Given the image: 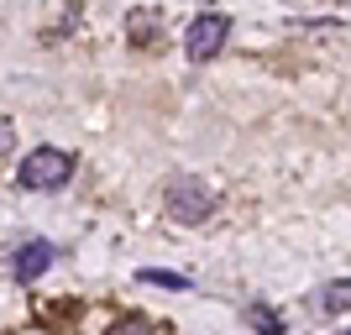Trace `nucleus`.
<instances>
[{"label":"nucleus","mask_w":351,"mask_h":335,"mask_svg":"<svg viewBox=\"0 0 351 335\" xmlns=\"http://www.w3.org/2000/svg\"><path fill=\"white\" fill-rule=\"evenodd\" d=\"M69 173H73V158L63 152V147H32L27 158H21V189H63L69 184Z\"/></svg>","instance_id":"nucleus-1"},{"label":"nucleus","mask_w":351,"mask_h":335,"mask_svg":"<svg viewBox=\"0 0 351 335\" xmlns=\"http://www.w3.org/2000/svg\"><path fill=\"white\" fill-rule=\"evenodd\" d=\"M226 42H231V16H220V11L194 16L189 32H184V53H189L194 63H210Z\"/></svg>","instance_id":"nucleus-2"},{"label":"nucleus","mask_w":351,"mask_h":335,"mask_svg":"<svg viewBox=\"0 0 351 335\" xmlns=\"http://www.w3.org/2000/svg\"><path fill=\"white\" fill-rule=\"evenodd\" d=\"M210 204H215V194H210L199 178H173V184H168V215L184 220V225L205 220V215H210Z\"/></svg>","instance_id":"nucleus-3"},{"label":"nucleus","mask_w":351,"mask_h":335,"mask_svg":"<svg viewBox=\"0 0 351 335\" xmlns=\"http://www.w3.org/2000/svg\"><path fill=\"white\" fill-rule=\"evenodd\" d=\"M53 241H27V247H16V262H11V273H16V283H37V277L53 267Z\"/></svg>","instance_id":"nucleus-4"},{"label":"nucleus","mask_w":351,"mask_h":335,"mask_svg":"<svg viewBox=\"0 0 351 335\" xmlns=\"http://www.w3.org/2000/svg\"><path fill=\"white\" fill-rule=\"evenodd\" d=\"M315 309H320V314H346V309H351V277L325 283V288L315 293Z\"/></svg>","instance_id":"nucleus-5"},{"label":"nucleus","mask_w":351,"mask_h":335,"mask_svg":"<svg viewBox=\"0 0 351 335\" xmlns=\"http://www.w3.org/2000/svg\"><path fill=\"white\" fill-rule=\"evenodd\" d=\"M247 325H252L257 335H283V330H289V325H283V314H273V309H263V304L247 309Z\"/></svg>","instance_id":"nucleus-6"},{"label":"nucleus","mask_w":351,"mask_h":335,"mask_svg":"<svg viewBox=\"0 0 351 335\" xmlns=\"http://www.w3.org/2000/svg\"><path fill=\"white\" fill-rule=\"evenodd\" d=\"M142 283H158V288H189V277H178V273H162V267H142Z\"/></svg>","instance_id":"nucleus-7"},{"label":"nucleus","mask_w":351,"mask_h":335,"mask_svg":"<svg viewBox=\"0 0 351 335\" xmlns=\"http://www.w3.org/2000/svg\"><path fill=\"white\" fill-rule=\"evenodd\" d=\"M105 335H152V320H142V314H126V320H116Z\"/></svg>","instance_id":"nucleus-8"},{"label":"nucleus","mask_w":351,"mask_h":335,"mask_svg":"<svg viewBox=\"0 0 351 335\" xmlns=\"http://www.w3.org/2000/svg\"><path fill=\"white\" fill-rule=\"evenodd\" d=\"M11 147V121H0V152Z\"/></svg>","instance_id":"nucleus-9"},{"label":"nucleus","mask_w":351,"mask_h":335,"mask_svg":"<svg viewBox=\"0 0 351 335\" xmlns=\"http://www.w3.org/2000/svg\"><path fill=\"white\" fill-rule=\"evenodd\" d=\"M341 335H351V330H341Z\"/></svg>","instance_id":"nucleus-10"}]
</instances>
